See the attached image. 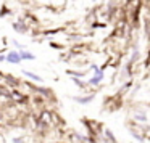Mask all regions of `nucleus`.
<instances>
[{"instance_id": "20e7f679", "label": "nucleus", "mask_w": 150, "mask_h": 143, "mask_svg": "<svg viewBox=\"0 0 150 143\" xmlns=\"http://www.w3.org/2000/svg\"><path fill=\"white\" fill-rule=\"evenodd\" d=\"M95 72H97V76H94V77L89 81V84H92V85H97V84H100L102 82V79H103V72L102 71H98V69H95Z\"/></svg>"}, {"instance_id": "423d86ee", "label": "nucleus", "mask_w": 150, "mask_h": 143, "mask_svg": "<svg viewBox=\"0 0 150 143\" xmlns=\"http://www.w3.org/2000/svg\"><path fill=\"white\" fill-rule=\"evenodd\" d=\"M23 74L26 76L28 79H33V81H36V82H42V77H40V76H37L36 72H31V71H26V69H24Z\"/></svg>"}, {"instance_id": "39448f33", "label": "nucleus", "mask_w": 150, "mask_h": 143, "mask_svg": "<svg viewBox=\"0 0 150 143\" xmlns=\"http://www.w3.org/2000/svg\"><path fill=\"white\" fill-rule=\"evenodd\" d=\"M74 100H76V103H79V104H87L94 100V95H89V97H74Z\"/></svg>"}, {"instance_id": "0eeeda50", "label": "nucleus", "mask_w": 150, "mask_h": 143, "mask_svg": "<svg viewBox=\"0 0 150 143\" xmlns=\"http://www.w3.org/2000/svg\"><path fill=\"white\" fill-rule=\"evenodd\" d=\"M71 81L74 82L76 85H79V87H81V88H84V87H86V84H84V82H82V81H81V79H79V77H73V76H71Z\"/></svg>"}, {"instance_id": "9d476101", "label": "nucleus", "mask_w": 150, "mask_h": 143, "mask_svg": "<svg viewBox=\"0 0 150 143\" xmlns=\"http://www.w3.org/2000/svg\"><path fill=\"white\" fill-rule=\"evenodd\" d=\"M136 119H140V121H145V116H144V114H136Z\"/></svg>"}, {"instance_id": "f8f14e48", "label": "nucleus", "mask_w": 150, "mask_h": 143, "mask_svg": "<svg viewBox=\"0 0 150 143\" xmlns=\"http://www.w3.org/2000/svg\"><path fill=\"white\" fill-rule=\"evenodd\" d=\"M0 117H2V114H0Z\"/></svg>"}, {"instance_id": "6e6552de", "label": "nucleus", "mask_w": 150, "mask_h": 143, "mask_svg": "<svg viewBox=\"0 0 150 143\" xmlns=\"http://www.w3.org/2000/svg\"><path fill=\"white\" fill-rule=\"evenodd\" d=\"M13 45L16 47L18 50H23V48H26V47H24L23 43H20V42H18V40H13Z\"/></svg>"}, {"instance_id": "f257e3e1", "label": "nucleus", "mask_w": 150, "mask_h": 143, "mask_svg": "<svg viewBox=\"0 0 150 143\" xmlns=\"http://www.w3.org/2000/svg\"><path fill=\"white\" fill-rule=\"evenodd\" d=\"M5 61L11 63V64H20L23 60H21L20 52H18V50H11V52H8L7 55H5Z\"/></svg>"}, {"instance_id": "f03ea898", "label": "nucleus", "mask_w": 150, "mask_h": 143, "mask_svg": "<svg viewBox=\"0 0 150 143\" xmlns=\"http://www.w3.org/2000/svg\"><path fill=\"white\" fill-rule=\"evenodd\" d=\"M13 29L16 31L18 34H26V32H28V24L24 23L23 20L15 21V23H13Z\"/></svg>"}, {"instance_id": "9b49d317", "label": "nucleus", "mask_w": 150, "mask_h": 143, "mask_svg": "<svg viewBox=\"0 0 150 143\" xmlns=\"http://www.w3.org/2000/svg\"><path fill=\"white\" fill-rule=\"evenodd\" d=\"M5 61V55H0V63H4Z\"/></svg>"}, {"instance_id": "1a4fd4ad", "label": "nucleus", "mask_w": 150, "mask_h": 143, "mask_svg": "<svg viewBox=\"0 0 150 143\" xmlns=\"http://www.w3.org/2000/svg\"><path fill=\"white\" fill-rule=\"evenodd\" d=\"M105 133H107V137H108V138L111 140V142H115V137H113V133H111L110 130H107V132H105Z\"/></svg>"}, {"instance_id": "7ed1b4c3", "label": "nucleus", "mask_w": 150, "mask_h": 143, "mask_svg": "<svg viewBox=\"0 0 150 143\" xmlns=\"http://www.w3.org/2000/svg\"><path fill=\"white\" fill-rule=\"evenodd\" d=\"M20 52V56H21V60L23 61H29V60H36V55L34 53H31V52H28L26 48H23V50H18Z\"/></svg>"}]
</instances>
